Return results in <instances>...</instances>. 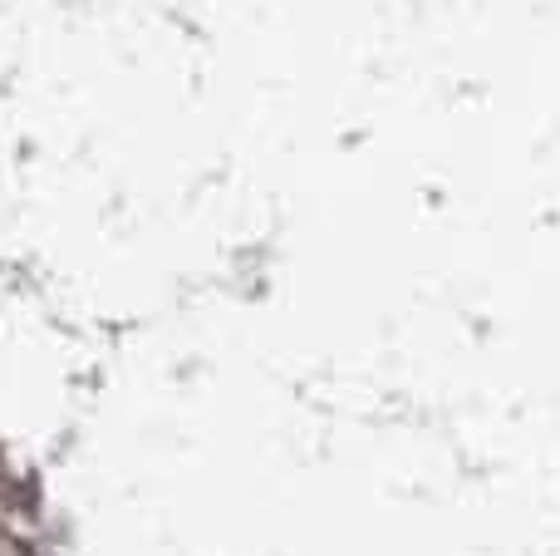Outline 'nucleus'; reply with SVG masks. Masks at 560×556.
<instances>
[]
</instances>
